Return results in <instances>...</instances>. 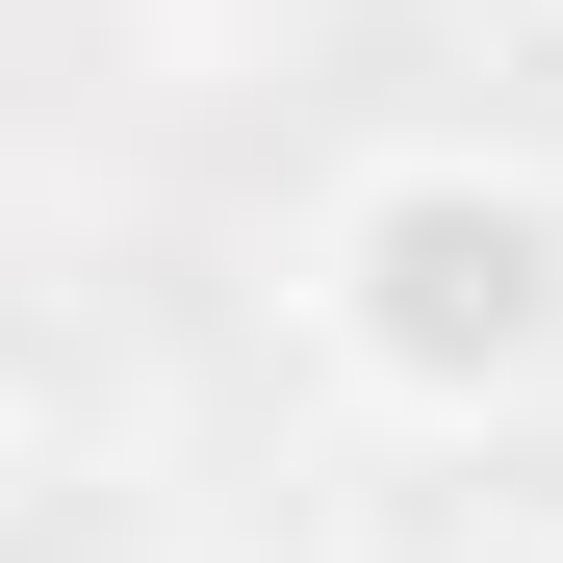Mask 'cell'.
I'll return each instance as SVG.
<instances>
[{"mask_svg": "<svg viewBox=\"0 0 563 563\" xmlns=\"http://www.w3.org/2000/svg\"><path fill=\"white\" fill-rule=\"evenodd\" d=\"M487 563H563V512H512V538H487Z\"/></svg>", "mask_w": 563, "mask_h": 563, "instance_id": "obj_2", "label": "cell"}, {"mask_svg": "<svg viewBox=\"0 0 563 563\" xmlns=\"http://www.w3.org/2000/svg\"><path fill=\"white\" fill-rule=\"evenodd\" d=\"M308 358L385 435H512L563 410V179L487 129H410L308 206Z\"/></svg>", "mask_w": 563, "mask_h": 563, "instance_id": "obj_1", "label": "cell"}]
</instances>
